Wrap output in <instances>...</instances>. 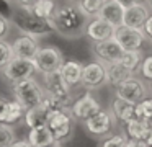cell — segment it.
I'll return each mask as SVG.
<instances>
[{
    "label": "cell",
    "instance_id": "obj_1",
    "mask_svg": "<svg viewBox=\"0 0 152 147\" xmlns=\"http://www.w3.org/2000/svg\"><path fill=\"white\" fill-rule=\"evenodd\" d=\"M54 31L64 39H79L85 34L88 18L82 13L77 3H66L59 5L49 18Z\"/></svg>",
    "mask_w": 152,
    "mask_h": 147
},
{
    "label": "cell",
    "instance_id": "obj_2",
    "mask_svg": "<svg viewBox=\"0 0 152 147\" xmlns=\"http://www.w3.org/2000/svg\"><path fill=\"white\" fill-rule=\"evenodd\" d=\"M13 26L21 33V34H28V36H34V38H43V36H48L51 33H56L51 25L49 20L39 18V16L33 15L30 10L25 8H17L13 10L10 16Z\"/></svg>",
    "mask_w": 152,
    "mask_h": 147
},
{
    "label": "cell",
    "instance_id": "obj_3",
    "mask_svg": "<svg viewBox=\"0 0 152 147\" xmlns=\"http://www.w3.org/2000/svg\"><path fill=\"white\" fill-rule=\"evenodd\" d=\"M43 87L48 97L54 100V103L61 108V110H69L75 100L72 95V88L66 83L62 78L61 72H53V74H44L43 75Z\"/></svg>",
    "mask_w": 152,
    "mask_h": 147
},
{
    "label": "cell",
    "instance_id": "obj_4",
    "mask_svg": "<svg viewBox=\"0 0 152 147\" xmlns=\"http://www.w3.org/2000/svg\"><path fill=\"white\" fill-rule=\"evenodd\" d=\"M12 93H13V98L17 101H20L25 108H33L38 106V105L43 103L44 97H46V91H44V87L39 85L33 77L25 78L21 82H17V83L12 85Z\"/></svg>",
    "mask_w": 152,
    "mask_h": 147
},
{
    "label": "cell",
    "instance_id": "obj_5",
    "mask_svg": "<svg viewBox=\"0 0 152 147\" xmlns=\"http://www.w3.org/2000/svg\"><path fill=\"white\" fill-rule=\"evenodd\" d=\"M116 123H118V119L115 118L113 111L102 108L98 113L90 116L88 119L83 123V127H85L87 134H90V136L95 137V139H105L110 134L115 132Z\"/></svg>",
    "mask_w": 152,
    "mask_h": 147
},
{
    "label": "cell",
    "instance_id": "obj_6",
    "mask_svg": "<svg viewBox=\"0 0 152 147\" xmlns=\"http://www.w3.org/2000/svg\"><path fill=\"white\" fill-rule=\"evenodd\" d=\"M48 126L51 127L56 140L64 144V142L72 139L75 119H74V116L70 114L69 110H56L53 113H49Z\"/></svg>",
    "mask_w": 152,
    "mask_h": 147
},
{
    "label": "cell",
    "instance_id": "obj_7",
    "mask_svg": "<svg viewBox=\"0 0 152 147\" xmlns=\"http://www.w3.org/2000/svg\"><path fill=\"white\" fill-rule=\"evenodd\" d=\"M33 61L38 74L44 75V74L59 72L62 64L66 62V59H64L61 49L56 48V46H41Z\"/></svg>",
    "mask_w": 152,
    "mask_h": 147
},
{
    "label": "cell",
    "instance_id": "obj_8",
    "mask_svg": "<svg viewBox=\"0 0 152 147\" xmlns=\"http://www.w3.org/2000/svg\"><path fill=\"white\" fill-rule=\"evenodd\" d=\"M36 65H34L33 59H26V57H18L15 56L10 61V64L4 69L2 75H4V80H7L10 85L21 82L25 78H30L36 74Z\"/></svg>",
    "mask_w": 152,
    "mask_h": 147
},
{
    "label": "cell",
    "instance_id": "obj_9",
    "mask_svg": "<svg viewBox=\"0 0 152 147\" xmlns=\"http://www.w3.org/2000/svg\"><path fill=\"white\" fill-rule=\"evenodd\" d=\"M149 95V87L142 78L137 75L126 78L123 83H119L115 90V97H119L123 100H128L131 103H141L145 97Z\"/></svg>",
    "mask_w": 152,
    "mask_h": 147
},
{
    "label": "cell",
    "instance_id": "obj_10",
    "mask_svg": "<svg viewBox=\"0 0 152 147\" xmlns=\"http://www.w3.org/2000/svg\"><path fill=\"white\" fill-rule=\"evenodd\" d=\"M106 85V65L105 62L95 61L88 62L83 65V74H82V87L85 90H98V88Z\"/></svg>",
    "mask_w": 152,
    "mask_h": 147
},
{
    "label": "cell",
    "instance_id": "obj_11",
    "mask_svg": "<svg viewBox=\"0 0 152 147\" xmlns=\"http://www.w3.org/2000/svg\"><path fill=\"white\" fill-rule=\"evenodd\" d=\"M115 38H116V41L124 48V51L144 49L145 42H147V36H145L144 29L131 28V26H124V25L116 26Z\"/></svg>",
    "mask_w": 152,
    "mask_h": 147
},
{
    "label": "cell",
    "instance_id": "obj_12",
    "mask_svg": "<svg viewBox=\"0 0 152 147\" xmlns=\"http://www.w3.org/2000/svg\"><path fill=\"white\" fill-rule=\"evenodd\" d=\"M100 110H102V105L98 103V100H96L88 90L87 93H83L82 97H79L72 103V106H70V114L74 116V119H75L77 123L83 124L90 116L98 113Z\"/></svg>",
    "mask_w": 152,
    "mask_h": 147
},
{
    "label": "cell",
    "instance_id": "obj_13",
    "mask_svg": "<svg viewBox=\"0 0 152 147\" xmlns=\"http://www.w3.org/2000/svg\"><path fill=\"white\" fill-rule=\"evenodd\" d=\"M92 54L95 56V59L108 64V62L121 61L123 54H124V48L113 36V38H108L105 41L92 42Z\"/></svg>",
    "mask_w": 152,
    "mask_h": 147
},
{
    "label": "cell",
    "instance_id": "obj_14",
    "mask_svg": "<svg viewBox=\"0 0 152 147\" xmlns=\"http://www.w3.org/2000/svg\"><path fill=\"white\" fill-rule=\"evenodd\" d=\"M151 13H152V10L149 8L145 0L134 2L131 5L124 7V12H123V25L142 29L145 21H147V18L151 16Z\"/></svg>",
    "mask_w": 152,
    "mask_h": 147
},
{
    "label": "cell",
    "instance_id": "obj_15",
    "mask_svg": "<svg viewBox=\"0 0 152 147\" xmlns=\"http://www.w3.org/2000/svg\"><path fill=\"white\" fill-rule=\"evenodd\" d=\"M116 31V26L113 23L103 20L102 16H95V18L88 20V25L85 29V36L88 38L90 42H100L105 41L108 38H113Z\"/></svg>",
    "mask_w": 152,
    "mask_h": 147
},
{
    "label": "cell",
    "instance_id": "obj_16",
    "mask_svg": "<svg viewBox=\"0 0 152 147\" xmlns=\"http://www.w3.org/2000/svg\"><path fill=\"white\" fill-rule=\"evenodd\" d=\"M12 46H13L15 56L26 57V59H34L36 52L41 48L39 39L34 38V36H28V34H20L18 38H15L12 41Z\"/></svg>",
    "mask_w": 152,
    "mask_h": 147
},
{
    "label": "cell",
    "instance_id": "obj_17",
    "mask_svg": "<svg viewBox=\"0 0 152 147\" xmlns=\"http://www.w3.org/2000/svg\"><path fill=\"white\" fill-rule=\"evenodd\" d=\"M61 75L62 78L66 80V83L69 85L70 88H77V87H82V74H83V64L79 61H66L61 67Z\"/></svg>",
    "mask_w": 152,
    "mask_h": 147
},
{
    "label": "cell",
    "instance_id": "obj_18",
    "mask_svg": "<svg viewBox=\"0 0 152 147\" xmlns=\"http://www.w3.org/2000/svg\"><path fill=\"white\" fill-rule=\"evenodd\" d=\"M136 105L137 103H131V101H128V100L115 97L113 105H111V111H113V114H115V118L118 119V123L126 124V123H129V121L137 118Z\"/></svg>",
    "mask_w": 152,
    "mask_h": 147
},
{
    "label": "cell",
    "instance_id": "obj_19",
    "mask_svg": "<svg viewBox=\"0 0 152 147\" xmlns=\"http://www.w3.org/2000/svg\"><path fill=\"white\" fill-rule=\"evenodd\" d=\"M105 65H106V85H110V87L116 88L119 83H123L126 78L134 75L126 65H123L121 61L108 62V64H105Z\"/></svg>",
    "mask_w": 152,
    "mask_h": 147
},
{
    "label": "cell",
    "instance_id": "obj_20",
    "mask_svg": "<svg viewBox=\"0 0 152 147\" xmlns=\"http://www.w3.org/2000/svg\"><path fill=\"white\" fill-rule=\"evenodd\" d=\"M28 140L33 147H48L53 142H56L53 131L48 124H41V126L31 127L28 132Z\"/></svg>",
    "mask_w": 152,
    "mask_h": 147
},
{
    "label": "cell",
    "instance_id": "obj_21",
    "mask_svg": "<svg viewBox=\"0 0 152 147\" xmlns=\"http://www.w3.org/2000/svg\"><path fill=\"white\" fill-rule=\"evenodd\" d=\"M123 12H124V7L121 3H118L116 0H106L103 8L100 10V15L103 20L113 23L115 26L123 25Z\"/></svg>",
    "mask_w": 152,
    "mask_h": 147
},
{
    "label": "cell",
    "instance_id": "obj_22",
    "mask_svg": "<svg viewBox=\"0 0 152 147\" xmlns=\"http://www.w3.org/2000/svg\"><path fill=\"white\" fill-rule=\"evenodd\" d=\"M48 118H49V111H48V108L41 103V105H38V106L28 108L26 113H25L23 121L31 129V127L41 126V124H48Z\"/></svg>",
    "mask_w": 152,
    "mask_h": 147
},
{
    "label": "cell",
    "instance_id": "obj_23",
    "mask_svg": "<svg viewBox=\"0 0 152 147\" xmlns=\"http://www.w3.org/2000/svg\"><path fill=\"white\" fill-rule=\"evenodd\" d=\"M25 113H26V108L17 101L13 100H8L7 106H5V111H4V116H2V121L0 123H7V124H17L18 121H21L25 118Z\"/></svg>",
    "mask_w": 152,
    "mask_h": 147
},
{
    "label": "cell",
    "instance_id": "obj_24",
    "mask_svg": "<svg viewBox=\"0 0 152 147\" xmlns=\"http://www.w3.org/2000/svg\"><path fill=\"white\" fill-rule=\"evenodd\" d=\"M144 59H145L144 49H134V51H124V54L121 57V62L134 75H137L139 70H141V65L144 62Z\"/></svg>",
    "mask_w": 152,
    "mask_h": 147
},
{
    "label": "cell",
    "instance_id": "obj_25",
    "mask_svg": "<svg viewBox=\"0 0 152 147\" xmlns=\"http://www.w3.org/2000/svg\"><path fill=\"white\" fill-rule=\"evenodd\" d=\"M149 127L147 124H145L144 119H132L129 121V123L124 124V132L128 134L129 139H136V140H142L145 137V134H147Z\"/></svg>",
    "mask_w": 152,
    "mask_h": 147
},
{
    "label": "cell",
    "instance_id": "obj_26",
    "mask_svg": "<svg viewBox=\"0 0 152 147\" xmlns=\"http://www.w3.org/2000/svg\"><path fill=\"white\" fill-rule=\"evenodd\" d=\"M57 7L59 5H57L56 0H38V2L31 7L30 12L33 13V15L39 16V18L49 20L51 16L54 15V12H56Z\"/></svg>",
    "mask_w": 152,
    "mask_h": 147
},
{
    "label": "cell",
    "instance_id": "obj_27",
    "mask_svg": "<svg viewBox=\"0 0 152 147\" xmlns=\"http://www.w3.org/2000/svg\"><path fill=\"white\" fill-rule=\"evenodd\" d=\"M106 0H77V7L82 10L87 18H95L100 15V10L103 8Z\"/></svg>",
    "mask_w": 152,
    "mask_h": 147
},
{
    "label": "cell",
    "instance_id": "obj_28",
    "mask_svg": "<svg viewBox=\"0 0 152 147\" xmlns=\"http://www.w3.org/2000/svg\"><path fill=\"white\" fill-rule=\"evenodd\" d=\"M128 140H129V137L124 131H123V132H113V134H110L108 137L102 139V142H100L98 147H126Z\"/></svg>",
    "mask_w": 152,
    "mask_h": 147
},
{
    "label": "cell",
    "instance_id": "obj_29",
    "mask_svg": "<svg viewBox=\"0 0 152 147\" xmlns=\"http://www.w3.org/2000/svg\"><path fill=\"white\" fill-rule=\"evenodd\" d=\"M15 57L13 46L8 42L7 39H0V72H4V69L10 64V61Z\"/></svg>",
    "mask_w": 152,
    "mask_h": 147
},
{
    "label": "cell",
    "instance_id": "obj_30",
    "mask_svg": "<svg viewBox=\"0 0 152 147\" xmlns=\"http://www.w3.org/2000/svg\"><path fill=\"white\" fill-rule=\"evenodd\" d=\"M15 139H17V134H15L13 126L0 123V147H10Z\"/></svg>",
    "mask_w": 152,
    "mask_h": 147
},
{
    "label": "cell",
    "instance_id": "obj_31",
    "mask_svg": "<svg viewBox=\"0 0 152 147\" xmlns=\"http://www.w3.org/2000/svg\"><path fill=\"white\" fill-rule=\"evenodd\" d=\"M136 111H137V119H147L152 116V95L149 93L141 103L136 105Z\"/></svg>",
    "mask_w": 152,
    "mask_h": 147
},
{
    "label": "cell",
    "instance_id": "obj_32",
    "mask_svg": "<svg viewBox=\"0 0 152 147\" xmlns=\"http://www.w3.org/2000/svg\"><path fill=\"white\" fill-rule=\"evenodd\" d=\"M12 26H13V23H12L10 16H5L4 13H0V39H7Z\"/></svg>",
    "mask_w": 152,
    "mask_h": 147
},
{
    "label": "cell",
    "instance_id": "obj_33",
    "mask_svg": "<svg viewBox=\"0 0 152 147\" xmlns=\"http://www.w3.org/2000/svg\"><path fill=\"white\" fill-rule=\"evenodd\" d=\"M139 77L145 78V80H152V54L144 59L141 70H139Z\"/></svg>",
    "mask_w": 152,
    "mask_h": 147
},
{
    "label": "cell",
    "instance_id": "obj_34",
    "mask_svg": "<svg viewBox=\"0 0 152 147\" xmlns=\"http://www.w3.org/2000/svg\"><path fill=\"white\" fill-rule=\"evenodd\" d=\"M144 33H145V36H147V41L152 44V13H151V16L147 18V21H145V25H144Z\"/></svg>",
    "mask_w": 152,
    "mask_h": 147
},
{
    "label": "cell",
    "instance_id": "obj_35",
    "mask_svg": "<svg viewBox=\"0 0 152 147\" xmlns=\"http://www.w3.org/2000/svg\"><path fill=\"white\" fill-rule=\"evenodd\" d=\"M13 2L17 3V7H20V8L31 10V7H33L34 3L38 2V0H13Z\"/></svg>",
    "mask_w": 152,
    "mask_h": 147
},
{
    "label": "cell",
    "instance_id": "obj_36",
    "mask_svg": "<svg viewBox=\"0 0 152 147\" xmlns=\"http://www.w3.org/2000/svg\"><path fill=\"white\" fill-rule=\"evenodd\" d=\"M10 147H33L30 144V140L28 139H15L13 142H12Z\"/></svg>",
    "mask_w": 152,
    "mask_h": 147
},
{
    "label": "cell",
    "instance_id": "obj_37",
    "mask_svg": "<svg viewBox=\"0 0 152 147\" xmlns=\"http://www.w3.org/2000/svg\"><path fill=\"white\" fill-rule=\"evenodd\" d=\"M126 147H145V144L142 140H136V139H129Z\"/></svg>",
    "mask_w": 152,
    "mask_h": 147
},
{
    "label": "cell",
    "instance_id": "obj_38",
    "mask_svg": "<svg viewBox=\"0 0 152 147\" xmlns=\"http://www.w3.org/2000/svg\"><path fill=\"white\" fill-rule=\"evenodd\" d=\"M142 142L145 144V147H152V129L147 131V134H145V137L142 139Z\"/></svg>",
    "mask_w": 152,
    "mask_h": 147
},
{
    "label": "cell",
    "instance_id": "obj_39",
    "mask_svg": "<svg viewBox=\"0 0 152 147\" xmlns=\"http://www.w3.org/2000/svg\"><path fill=\"white\" fill-rule=\"evenodd\" d=\"M7 103H8V100H5V98L0 95V121H2V116H4V111H5Z\"/></svg>",
    "mask_w": 152,
    "mask_h": 147
},
{
    "label": "cell",
    "instance_id": "obj_40",
    "mask_svg": "<svg viewBox=\"0 0 152 147\" xmlns=\"http://www.w3.org/2000/svg\"><path fill=\"white\" fill-rule=\"evenodd\" d=\"M118 3H121L123 7H128V5H131V3H134V2H139V0H116Z\"/></svg>",
    "mask_w": 152,
    "mask_h": 147
},
{
    "label": "cell",
    "instance_id": "obj_41",
    "mask_svg": "<svg viewBox=\"0 0 152 147\" xmlns=\"http://www.w3.org/2000/svg\"><path fill=\"white\" fill-rule=\"evenodd\" d=\"M48 147H64V146H62V142H59V140H56V142H53L51 146H48Z\"/></svg>",
    "mask_w": 152,
    "mask_h": 147
},
{
    "label": "cell",
    "instance_id": "obj_42",
    "mask_svg": "<svg viewBox=\"0 0 152 147\" xmlns=\"http://www.w3.org/2000/svg\"><path fill=\"white\" fill-rule=\"evenodd\" d=\"M149 93L152 95V80H149Z\"/></svg>",
    "mask_w": 152,
    "mask_h": 147
},
{
    "label": "cell",
    "instance_id": "obj_43",
    "mask_svg": "<svg viewBox=\"0 0 152 147\" xmlns=\"http://www.w3.org/2000/svg\"><path fill=\"white\" fill-rule=\"evenodd\" d=\"M145 2H147V5H149V8L152 10V0H145Z\"/></svg>",
    "mask_w": 152,
    "mask_h": 147
},
{
    "label": "cell",
    "instance_id": "obj_44",
    "mask_svg": "<svg viewBox=\"0 0 152 147\" xmlns=\"http://www.w3.org/2000/svg\"><path fill=\"white\" fill-rule=\"evenodd\" d=\"M7 2H12V0H7Z\"/></svg>",
    "mask_w": 152,
    "mask_h": 147
}]
</instances>
